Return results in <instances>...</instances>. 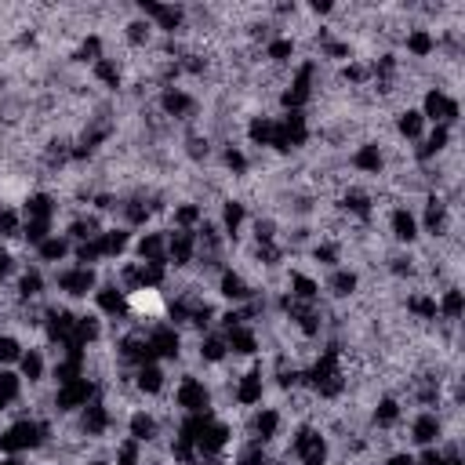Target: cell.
Segmentation results:
<instances>
[{
    "instance_id": "obj_1",
    "label": "cell",
    "mask_w": 465,
    "mask_h": 465,
    "mask_svg": "<svg viewBox=\"0 0 465 465\" xmlns=\"http://www.w3.org/2000/svg\"><path fill=\"white\" fill-rule=\"evenodd\" d=\"M131 306H135L138 313H149V316H156L160 309H164V306H160V295H156V291H146V287H142V291H135Z\"/></svg>"
},
{
    "instance_id": "obj_2",
    "label": "cell",
    "mask_w": 465,
    "mask_h": 465,
    "mask_svg": "<svg viewBox=\"0 0 465 465\" xmlns=\"http://www.w3.org/2000/svg\"><path fill=\"white\" fill-rule=\"evenodd\" d=\"M396 229H400V236H411L414 226H411V218H407V215H396Z\"/></svg>"
}]
</instances>
